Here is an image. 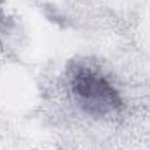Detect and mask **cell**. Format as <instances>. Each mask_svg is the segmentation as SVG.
<instances>
[{"mask_svg": "<svg viewBox=\"0 0 150 150\" xmlns=\"http://www.w3.org/2000/svg\"><path fill=\"white\" fill-rule=\"evenodd\" d=\"M68 87L75 105L93 117L115 115L124 105L119 89L100 70L87 65H75L70 70Z\"/></svg>", "mask_w": 150, "mask_h": 150, "instance_id": "6da1fadb", "label": "cell"}]
</instances>
